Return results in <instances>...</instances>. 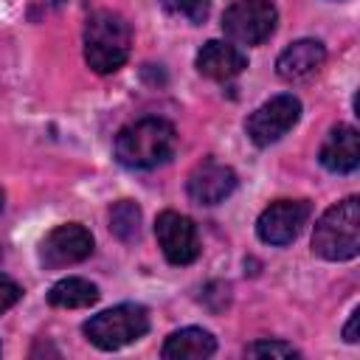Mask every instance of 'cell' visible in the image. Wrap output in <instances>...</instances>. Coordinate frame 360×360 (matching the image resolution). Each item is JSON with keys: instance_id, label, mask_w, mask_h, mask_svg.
I'll return each mask as SVG.
<instances>
[{"instance_id": "obj_17", "label": "cell", "mask_w": 360, "mask_h": 360, "mask_svg": "<svg viewBox=\"0 0 360 360\" xmlns=\"http://www.w3.org/2000/svg\"><path fill=\"white\" fill-rule=\"evenodd\" d=\"M169 14H174V17H183V20H188L191 25H200V22H205V17H208V0H158Z\"/></svg>"}, {"instance_id": "obj_13", "label": "cell", "mask_w": 360, "mask_h": 360, "mask_svg": "<svg viewBox=\"0 0 360 360\" xmlns=\"http://www.w3.org/2000/svg\"><path fill=\"white\" fill-rule=\"evenodd\" d=\"M326 59V48L318 39H295L292 45H287L278 59H276V73L284 82H298L307 79L309 73H315Z\"/></svg>"}, {"instance_id": "obj_18", "label": "cell", "mask_w": 360, "mask_h": 360, "mask_svg": "<svg viewBox=\"0 0 360 360\" xmlns=\"http://www.w3.org/2000/svg\"><path fill=\"white\" fill-rule=\"evenodd\" d=\"M248 357H298V349L284 340H256L245 346Z\"/></svg>"}, {"instance_id": "obj_12", "label": "cell", "mask_w": 360, "mask_h": 360, "mask_svg": "<svg viewBox=\"0 0 360 360\" xmlns=\"http://www.w3.org/2000/svg\"><path fill=\"white\" fill-rule=\"evenodd\" d=\"M248 68V56L222 39H208L200 51H197V70L214 82H228L233 76H239Z\"/></svg>"}, {"instance_id": "obj_8", "label": "cell", "mask_w": 360, "mask_h": 360, "mask_svg": "<svg viewBox=\"0 0 360 360\" xmlns=\"http://www.w3.org/2000/svg\"><path fill=\"white\" fill-rule=\"evenodd\" d=\"M93 253V233L79 222L56 225L39 245V262L48 270H59L76 262H84Z\"/></svg>"}, {"instance_id": "obj_21", "label": "cell", "mask_w": 360, "mask_h": 360, "mask_svg": "<svg viewBox=\"0 0 360 360\" xmlns=\"http://www.w3.org/2000/svg\"><path fill=\"white\" fill-rule=\"evenodd\" d=\"M51 3H53V6H59V3H65V0H51Z\"/></svg>"}, {"instance_id": "obj_7", "label": "cell", "mask_w": 360, "mask_h": 360, "mask_svg": "<svg viewBox=\"0 0 360 360\" xmlns=\"http://www.w3.org/2000/svg\"><path fill=\"white\" fill-rule=\"evenodd\" d=\"M309 214H312V208L307 200H276L259 214L256 233L267 245H276V248L290 245L307 225Z\"/></svg>"}, {"instance_id": "obj_16", "label": "cell", "mask_w": 360, "mask_h": 360, "mask_svg": "<svg viewBox=\"0 0 360 360\" xmlns=\"http://www.w3.org/2000/svg\"><path fill=\"white\" fill-rule=\"evenodd\" d=\"M110 231L121 242H132L141 233V208L132 200H118L110 208Z\"/></svg>"}, {"instance_id": "obj_19", "label": "cell", "mask_w": 360, "mask_h": 360, "mask_svg": "<svg viewBox=\"0 0 360 360\" xmlns=\"http://www.w3.org/2000/svg\"><path fill=\"white\" fill-rule=\"evenodd\" d=\"M20 295H22L20 284L14 278H8V276L0 273V312H6L8 307H14L20 301Z\"/></svg>"}, {"instance_id": "obj_2", "label": "cell", "mask_w": 360, "mask_h": 360, "mask_svg": "<svg viewBox=\"0 0 360 360\" xmlns=\"http://www.w3.org/2000/svg\"><path fill=\"white\" fill-rule=\"evenodd\" d=\"M132 31L115 11H93L84 22V62L96 73H112L129 59Z\"/></svg>"}, {"instance_id": "obj_6", "label": "cell", "mask_w": 360, "mask_h": 360, "mask_svg": "<svg viewBox=\"0 0 360 360\" xmlns=\"http://www.w3.org/2000/svg\"><path fill=\"white\" fill-rule=\"evenodd\" d=\"M298 118H301V101L290 93H281L250 112V118L245 121V132L256 146H270L281 135H287L298 124Z\"/></svg>"}, {"instance_id": "obj_1", "label": "cell", "mask_w": 360, "mask_h": 360, "mask_svg": "<svg viewBox=\"0 0 360 360\" xmlns=\"http://www.w3.org/2000/svg\"><path fill=\"white\" fill-rule=\"evenodd\" d=\"M115 160L127 169H155L166 163L177 149V129L166 118H138L118 129Z\"/></svg>"}, {"instance_id": "obj_20", "label": "cell", "mask_w": 360, "mask_h": 360, "mask_svg": "<svg viewBox=\"0 0 360 360\" xmlns=\"http://www.w3.org/2000/svg\"><path fill=\"white\" fill-rule=\"evenodd\" d=\"M357 321H360V309L354 307L349 321H346V326H343V340L346 343H357Z\"/></svg>"}, {"instance_id": "obj_15", "label": "cell", "mask_w": 360, "mask_h": 360, "mask_svg": "<svg viewBox=\"0 0 360 360\" xmlns=\"http://www.w3.org/2000/svg\"><path fill=\"white\" fill-rule=\"evenodd\" d=\"M98 287L87 278H79V276H68L62 281H56L51 290H48V304L51 307H62V309H82V307H90L98 301Z\"/></svg>"}, {"instance_id": "obj_3", "label": "cell", "mask_w": 360, "mask_h": 360, "mask_svg": "<svg viewBox=\"0 0 360 360\" xmlns=\"http://www.w3.org/2000/svg\"><path fill=\"white\" fill-rule=\"evenodd\" d=\"M312 253L326 262H349L360 253V200L346 197L326 208L312 231Z\"/></svg>"}, {"instance_id": "obj_14", "label": "cell", "mask_w": 360, "mask_h": 360, "mask_svg": "<svg viewBox=\"0 0 360 360\" xmlns=\"http://www.w3.org/2000/svg\"><path fill=\"white\" fill-rule=\"evenodd\" d=\"M214 352H217V340L211 332L200 326H186L166 338L160 354L166 360H202V357H211Z\"/></svg>"}, {"instance_id": "obj_4", "label": "cell", "mask_w": 360, "mask_h": 360, "mask_svg": "<svg viewBox=\"0 0 360 360\" xmlns=\"http://www.w3.org/2000/svg\"><path fill=\"white\" fill-rule=\"evenodd\" d=\"M82 332L87 340L104 352H115L121 346L135 343L149 332V312L141 304H118L112 309H104L84 321Z\"/></svg>"}, {"instance_id": "obj_5", "label": "cell", "mask_w": 360, "mask_h": 360, "mask_svg": "<svg viewBox=\"0 0 360 360\" xmlns=\"http://www.w3.org/2000/svg\"><path fill=\"white\" fill-rule=\"evenodd\" d=\"M278 22V11L270 0H233L222 14V31L239 45H262Z\"/></svg>"}, {"instance_id": "obj_10", "label": "cell", "mask_w": 360, "mask_h": 360, "mask_svg": "<svg viewBox=\"0 0 360 360\" xmlns=\"http://www.w3.org/2000/svg\"><path fill=\"white\" fill-rule=\"evenodd\" d=\"M236 188V172L217 160H202L188 174V197L197 205H217Z\"/></svg>"}, {"instance_id": "obj_11", "label": "cell", "mask_w": 360, "mask_h": 360, "mask_svg": "<svg viewBox=\"0 0 360 360\" xmlns=\"http://www.w3.org/2000/svg\"><path fill=\"white\" fill-rule=\"evenodd\" d=\"M318 160L323 169L335 172V174H349L357 169L360 163V135L354 127L349 124H338L335 129H329L326 141L321 143Z\"/></svg>"}, {"instance_id": "obj_9", "label": "cell", "mask_w": 360, "mask_h": 360, "mask_svg": "<svg viewBox=\"0 0 360 360\" xmlns=\"http://www.w3.org/2000/svg\"><path fill=\"white\" fill-rule=\"evenodd\" d=\"M155 236L163 250V256L172 264H191L200 256V236L197 225L177 211H163L155 219Z\"/></svg>"}]
</instances>
